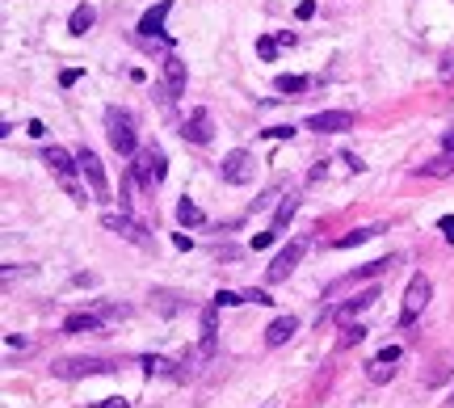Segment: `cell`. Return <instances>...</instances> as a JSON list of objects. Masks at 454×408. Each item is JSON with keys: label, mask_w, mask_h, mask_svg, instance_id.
Instances as JSON below:
<instances>
[{"label": "cell", "mask_w": 454, "mask_h": 408, "mask_svg": "<svg viewBox=\"0 0 454 408\" xmlns=\"http://www.w3.org/2000/svg\"><path fill=\"white\" fill-rule=\"evenodd\" d=\"M219 177L227 185H248L252 177H257V160H252V151H244V147L227 151V156L219 160Z\"/></svg>", "instance_id": "7a4b0ae2"}, {"label": "cell", "mask_w": 454, "mask_h": 408, "mask_svg": "<svg viewBox=\"0 0 454 408\" xmlns=\"http://www.w3.org/2000/svg\"><path fill=\"white\" fill-rule=\"evenodd\" d=\"M274 89L278 93H303V89H308V80H303V76H278Z\"/></svg>", "instance_id": "4316f807"}, {"label": "cell", "mask_w": 454, "mask_h": 408, "mask_svg": "<svg viewBox=\"0 0 454 408\" xmlns=\"http://www.w3.org/2000/svg\"><path fill=\"white\" fill-rule=\"evenodd\" d=\"M106 228H110V232H118L122 240L139 244V248H151V236H147V228H143V223H135L131 215H106Z\"/></svg>", "instance_id": "30bf717a"}, {"label": "cell", "mask_w": 454, "mask_h": 408, "mask_svg": "<svg viewBox=\"0 0 454 408\" xmlns=\"http://www.w3.org/2000/svg\"><path fill=\"white\" fill-rule=\"evenodd\" d=\"M106 139L110 147L118 151V156H135V147H139V135H135V118L118 106L106 110Z\"/></svg>", "instance_id": "6da1fadb"}, {"label": "cell", "mask_w": 454, "mask_h": 408, "mask_svg": "<svg viewBox=\"0 0 454 408\" xmlns=\"http://www.w3.org/2000/svg\"><path fill=\"white\" fill-rule=\"evenodd\" d=\"M215 345H219V341H215V333H207V337H202L193 349H185V358H181V375H193V371H198L202 362H207V358H215Z\"/></svg>", "instance_id": "5bb4252c"}, {"label": "cell", "mask_w": 454, "mask_h": 408, "mask_svg": "<svg viewBox=\"0 0 454 408\" xmlns=\"http://www.w3.org/2000/svg\"><path fill=\"white\" fill-rule=\"evenodd\" d=\"M93 26H97V9H93V5H76L72 17H68V30H72L76 38H84Z\"/></svg>", "instance_id": "ac0fdd59"}, {"label": "cell", "mask_w": 454, "mask_h": 408, "mask_svg": "<svg viewBox=\"0 0 454 408\" xmlns=\"http://www.w3.org/2000/svg\"><path fill=\"white\" fill-rule=\"evenodd\" d=\"M202 219H207V215H202L198 202H189V198H181V202H177V223H181V228H198Z\"/></svg>", "instance_id": "44dd1931"}, {"label": "cell", "mask_w": 454, "mask_h": 408, "mask_svg": "<svg viewBox=\"0 0 454 408\" xmlns=\"http://www.w3.org/2000/svg\"><path fill=\"white\" fill-rule=\"evenodd\" d=\"M353 127H358V114L353 110H324V114L308 118V131H316V135H345Z\"/></svg>", "instance_id": "52a82bcc"}, {"label": "cell", "mask_w": 454, "mask_h": 408, "mask_svg": "<svg viewBox=\"0 0 454 408\" xmlns=\"http://www.w3.org/2000/svg\"><path fill=\"white\" fill-rule=\"evenodd\" d=\"M76 160H80V173H84L93 198H97V202H106V198H110V181H106V165H101V156H97V151H88V147H80V151H76Z\"/></svg>", "instance_id": "5b68a950"}, {"label": "cell", "mask_w": 454, "mask_h": 408, "mask_svg": "<svg viewBox=\"0 0 454 408\" xmlns=\"http://www.w3.org/2000/svg\"><path fill=\"white\" fill-rule=\"evenodd\" d=\"M139 367H143L147 375H164V379H181V367H177V362H169V358H160V353H143V358H139Z\"/></svg>", "instance_id": "e0dca14e"}, {"label": "cell", "mask_w": 454, "mask_h": 408, "mask_svg": "<svg viewBox=\"0 0 454 408\" xmlns=\"http://www.w3.org/2000/svg\"><path fill=\"white\" fill-rule=\"evenodd\" d=\"M391 375H395V362H383V358H370L366 362V379L370 383H387Z\"/></svg>", "instance_id": "d4e9b609"}, {"label": "cell", "mask_w": 454, "mask_h": 408, "mask_svg": "<svg viewBox=\"0 0 454 408\" xmlns=\"http://www.w3.org/2000/svg\"><path fill=\"white\" fill-rule=\"evenodd\" d=\"M244 303H261V308H269V290H257V286H252V290H244Z\"/></svg>", "instance_id": "f546056e"}, {"label": "cell", "mask_w": 454, "mask_h": 408, "mask_svg": "<svg viewBox=\"0 0 454 408\" xmlns=\"http://www.w3.org/2000/svg\"><path fill=\"white\" fill-rule=\"evenodd\" d=\"M265 135H269V139H290V135H294V127H269Z\"/></svg>", "instance_id": "8d00e7d4"}, {"label": "cell", "mask_w": 454, "mask_h": 408, "mask_svg": "<svg viewBox=\"0 0 454 408\" xmlns=\"http://www.w3.org/2000/svg\"><path fill=\"white\" fill-rule=\"evenodd\" d=\"M164 84H169V101H177V97L185 93V64H181L177 55L164 59Z\"/></svg>", "instance_id": "2e32d148"}, {"label": "cell", "mask_w": 454, "mask_h": 408, "mask_svg": "<svg viewBox=\"0 0 454 408\" xmlns=\"http://www.w3.org/2000/svg\"><path fill=\"white\" fill-rule=\"evenodd\" d=\"M437 228H442V236L454 244V215H442V223H437Z\"/></svg>", "instance_id": "d590c367"}, {"label": "cell", "mask_w": 454, "mask_h": 408, "mask_svg": "<svg viewBox=\"0 0 454 408\" xmlns=\"http://www.w3.org/2000/svg\"><path fill=\"white\" fill-rule=\"evenodd\" d=\"M173 13V0H160V5H151L143 17H139V34L143 38H164V17Z\"/></svg>", "instance_id": "8fae6325"}, {"label": "cell", "mask_w": 454, "mask_h": 408, "mask_svg": "<svg viewBox=\"0 0 454 408\" xmlns=\"http://www.w3.org/2000/svg\"><path fill=\"white\" fill-rule=\"evenodd\" d=\"M181 139H185V143H211V139H215V118H211V110H193V114L181 122Z\"/></svg>", "instance_id": "ba28073f"}, {"label": "cell", "mask_w": 454, "mask_h": 408, "mask_svg": "<svg viewBox=\"0 0 454 408\" xmlns=\"http://www.w3.org/2000/svg\"><path fill=\"white\" fill-rule=\"evenodd\" d=\"M375 358H383V362H399V345H383Z\"/></svg>", "instance_id": "836d02e7"}, {"label": "cell", "mask_w": 454, "mask_h": 408, "mask_svg": "<svg viewBox=\"0 0 454 408\" xmlns=\"http://www.w3.org/2000/svg\"><path fill=\"white\" fill-rule=\"evenodd\" d=\"M278 46H282L278 38H265V34H261V38H257V55H261V59H274V55H278Z\"/></svg>", "instance_id": "83f0119b"}, {"label": "cell", "mask_w": 454, "mask_h": 408, "mask_svg": "<svg viewBox=\"0 0 454 408\" xmlns=\"http://www.w3.org/2000/svg\"><path fill=\"white\" fill-rule=\"evenodd\" d=\"M294 17H299V21H312V17H316V0H303V5L294 9Z\"/></svg>", "instance_id": "d6a6232c"}, {"label": "cell", "mask_w": 454, "mask_h": 408, "mask_svg": "<svg viewBox=\"0 0 454 408\" xmlns=\"http://www.w3.org/2000/svg\"><path fill=\"white\" fill-rule=\"evenodd\" d=\"M294 333H299V320H294V316H278V320L265 328V345H269V349H278V345H286Z\"/></svg>", "instance_id": "9a60e30c"}, {"label": "cell", "mask_w": 454, "mask_h": 408, "mask_svg": "<svg viewBox=\"0 0 454 408\" xmlns=\"http://www.w3.org/2000/svg\"><path fill=\"white\" fill-rule=\"evenodd\" d=\"M131 173H135V181H139V185H160V181H164V173H169L164 151H160V147H147V151H139Z\"/></svg>", "instance_id": "277c9868"}, {"label": "cell", "mask_w": 454, "mask_h": 408, "mask_svg": "<svg viewBox=\"0 0 454 408\" xmlns=\"http://www.w3.org/2000/svg\"><path fill=\"white\" fill-rule=\"evenodd\" d=\"M219 328V303H211L207 312H202V333H215Z\"/></svg>", "instance_id": "f1b7e54d"}, {"label": "cell", "mask_w": 454, "mask_h": 408, "mask_svg": "<svg viewBox=\"0 0 454 408\" xmlns=\"http://www.w3.org/2000/svg\"><path fill=\"white\" fill-rule=\"evenodd\" d=\"M278 240V228H269V232H257V236H252V248H269Z\"/></svg>", "instance_id": "1f68e13d"}, {"label": "cell", "mask_w": 454, "mask_h": 408, "mask_svg": "<svg viewBox=\"0 0 454 408\" xmlns=\"http://www.w3.org/2000/svg\"><path fill=\"white\" fill-rule=\"evenodd\" d=\"M26 131H30V135H34V139H42V135H46V127H42V122H38V118H30V127H26Z\"/></svg>", "instance_id": "f35d334b"}, {"label": "cell", "mask_w": 454, "mask_h": 408, "mask_svg": "<svg viewBox=\"0 0 454 408\" xmlns=\"http://www.w3.org/2000/svg\"><path fill=\"white\" fill-rule=\"evenodd\" d=\"M446 151H454V131H446Z\"/></svg>", "instance_id": "ab89813d"}, {"label": "cell", "mask_w": 454, "mask_h": 408, "mask_svg": "<svg viewBox=\"0 0 454 408\" xmlns=\"http://www.w3.org/2000/svg\"><path fill=\"white\" fill-rule=\"evenodd\" d=\"M97 408H131V400H122V396H110L106 404H97Z\"/></svg>", "instance_id": "74e56055"}, {"label": "cell", "mask_w": 454, "mask_h": 408, "mask_svg": "<svg viewBox=\"0 0 454 408\" xmlns=\"http://www.w3.org/2000/svg\"><path fill=\"white\" fill-rule=\"evenodd\" d=\"M450 404H454V396H450Z\"/></svg>", "instance_id": "60d3db41"}, {"label": "cell", "mask_w": 454, "mask_h": 408, "mask_svg": "<svg viewBox=\"0 0 454 408\" xmlns=\"http://www.w3.org/2000/svg\"><path fill=\"white\" fill-rule=\"evenodd\" d=\"M362 341H366V328H362V324H353V320L341 324V337H337L341 349H353V345H362Z\"/></svg>", "instance_id": "cb8c5ba5"}, {"label": "cell", "mask_w": 454, "mask_h": 408, "mask_svg": "<svg viewBox=\"0 0 454 408\" xmlns=\"http://www.w3.org/2000/svg\"><path fill=\"white\" fill-rule=\"evenodd\" d=\"M101 328V316L97 312H76L64 320V333H97Z\"/></svg>", "instance_id": "d6986e66"}, {"label": "cell", "mask_w": 454, "mask_h": 408, "mask_svg": "<svg viewBox=\"0 0 454 408\" xmlns=\"http://www.w3.org/2000/svg\"><path fill=\"white\" fill-rule=\"evenodd\" d=\"M375 299H379V290H375V286H370V290H362V295H353V299H349V303H341V308H332V312H328V316H332V320H337V324H349V320H353V316H362V312H366V308H370V303H375Z\"/></svg>", "instance_id": "4fadbf2b"}, {"label": "cell", "mask_w": 454, "mask_h": 408, "mask_svg": "<svg viewBox=\"0 0 454 408\" xmlns=\"http://www.w3.org/2000/svg\"><path fill=\"white\" fill-rule=\"evenodd\" d=\"M294 211H299V198H294V194H290V198H282V202H278V211H274V228L282 232V228L294 219Z\"/></svg>", "instance_id": "484cf974"}, {"label": "cell", "mask_w": 454, "mask_h": 408, "mask_svg": "<svg viewBox=\"0 0 454 408\" xmlns=\"http://www.w3.org/2000/svg\"><path fill=\"white\" fill-rule=\"evenodd\" d=\"M80 76H84L80 68H68V72H59V84H64V89H72V84H76Z\"/></svg>", "instance_id": "e575fe53"}, {"label": "cell", "mask_w": 454, "mask_h": 408, "mask_svg": "<svg viewBox=\"0 0 454 408\" xmlns=\"http://www.w3.org/2000/svg\"><path fill=\"white\" fill-rule=\"evenodd\" d=\"M50 371H55L59 379H88V375H114L118 367L110 358H59Z\"/></svg>", "instance_id": "3957f363"}, {"label": "cell", "mask_w": 454, "mask_h": 408, "mask_svg": "<svg viewBox=\"0 0 454 408\" xmlns=\"http://www.w3.org/2000/svg\"><path fill=\"white\" fill-rule=\"evenodd\" d=\"M151 303H156V312H160V316H177V312L185 308L181 295H173V290H156V295H151Z\"/></svg>", "instance_id": "7402d4cb"}, {"label": "cell", "mask_w": 454, "mask_h": 408, "mask_svg": "<svg viewBox=\"0 0 454 408\" xmlns=\"http://www.w3.org/2000/svg\"><path fill=\"white\" fill-rule=\"evenodd\" d=\"M303 248H308V244H303V240H294V244H286V248L278 252V257L269 261V270H265V278H269V282H286V278L294 274V266H299V257H303Z\"/></svg>", "instance_id": "9c48e42d"}, {"label": "cell", "mask_w": 454, "mask_h": 408, "mask_svg": "<svg viewBox=\"0 0 454 408\" xmlns=\"http://www.w3.org/2000/svg\"><path fill=\"white\" fill-rule=\"evenodd\" d=\"M433 299V282L425 278V274H413V282H408V290H404V324H413L421 312H425V303Z\"/></svg>", "instance_id": "8992f818"}, {"label": "cell", "mask_w": 454, "mask_h": 408, "mask_svg": "<svg viewBox=\"0 0 454 408\" xmlns=\"http://www.w3.org/2000/svg\"><path fill=\"white\" fill-rule=\"evenodd\" d=\"M421 173H425V177H450V173H454V151H442V156H433Z\"/></svg>", "instance_id": "603a6c76"}, {"label": "cell", "mask_w": 454, "mask_h": 408, "mask_svg": "<svg viewBox=\"0 0 454 408\" xmlns=\"http://www.w3.org/2000/svg\"><path fill=\"white\" fill-rule=\"evenodd\" d=\"M383 228H353V232H345V236H337L332 240V248H358V244H366L370 236H379Z\"/></svg>", "instance_id": "ffe728a7"}, {"label": "cell", "mask_w": 454, "mask_h": 408, "mask_svg": "<svg viewBox=\"0 0 454 408\" xmlns=\"http://www.w3.org/2000/svg\"><path fill=\"white\" fill-rule=\"evenodd\" d=\"M42 160L50 165V173H55L64 185H72V173L80 169V160H76V156H68L64 147H46V151H42Z\"/></svg>", "instance_id": "7c38bea8"}, {"label": "cell", "mask_w": 454, "mask_h": 408, "mask_svg": "<svg viewBox=\"0 0 454 408\" xmlns=\"http://www.w3.org/2000/svg\"><path fill=\"white\" fill-rule=\"evenodd\" d=\"M215 303H219V308H236V303H244V295H236V290H219Z\"/></svg>", "instance_id": "4dcf8cb0"}]
</instances>
